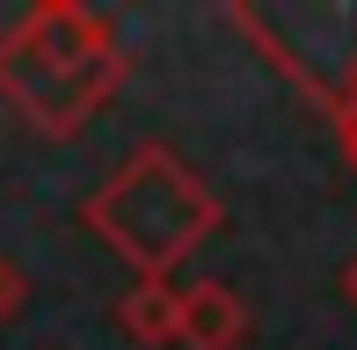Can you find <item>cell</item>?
Wrapping results in <instances>:
<instances>
[{
	"label": "cell",
	"instance_id": "cell-4",
	"mask_svg": "<svg viewBox=\"0 0 357 350\" xmlns=\"http://www.w3.org/2000/svg\"><path fill=\"white\" fill-rule=\"evenodd\" d=\"M15 299H22V277H15V270H8V263H0V314H8V307H15Z\"/></svg>",
	"mask_w": 357,
	"mask_h": 350
},
{
	"label": "cell",
	"instance_id": "cell-3",
	"mask_svg": "<svg viewBox=\"0 0 357 350\" xmlns=\"http://www.w3.org/2000/svg\"><path fill=\"white\" fill-rule=\"evenodd\" d=\"M175 307H183V292H175L168 277H146L139 292L117 307V321L132 328L139 343H175Z\"/></svg>",
	"mask_w": 357,
	"mask_h": 350
},
{
	"label": "cell",
	"instance_id": "cell-5",
	"mask_svg": "<svg viewBox=\"0 0 357 350\" xmlns=\"http://www.w3.org/2000/svg\"><path fill=\"white\" fill-rule=\"evenodd\" d=\"M343 124H350V153H357V109H350V117H343Z\"/></svg>",
	"mask_w": 357,
	"mask_h": 350
},
{
	"label": "cell",
	"instance_id": "cell-2",
	"mask_svg": "<svg viewBox=\"0 0 357 350\" xmlns=\"http://www.w3.org/2000/svg\"><path fill=\"white\" fill-rule=\"evenodd\" d=\"M248 336V314H241V299L226 292V284H190L183 307H175V343L190 350H234Z\"/></svg>",
	"mask_w": 357,
	"mask_h": 350
},
{
	"label": "cell",
	"instance_id": "cell-1",
	"mask_svg": "<svg viewBox=\"0 0 357 350\" xmlns=\"http://www.w3.org/2000/svg\"><path fill=\"white\" fill-rule=\"evenodd\" d=\"M88 227L109 234V248L132 256L146 277H160L183 248H197L219 227V204L168 146H139L117 168V183L88 197Z\"/></svg>",
	"mask_w": 357,
	"mask_h": 350
},
{
	"label": "cell",
	"instance_id": "cell-6",
	"mask_svg": "<svg viewBox=\"0 0 357 350\" xmlns=\"http://www.w3.org/2000/svg\"><path fill=\"white\" fill-rule=\"evenodd\" d=\"M350 292H357V270H350Z\"/></svg>",
	"mask_w": 357,
	"mask_h": 350
}]
</instances>
